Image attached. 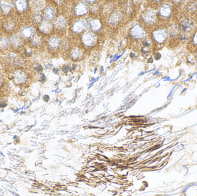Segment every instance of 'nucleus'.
Returning a JSON list of instances; mask_svg holds the SVG:
<instances>
[{
  "instance_id": "14",
  "label": "nucleus",
  "mask_w": 197,
  "mask_h": 196,
  "mask_svg": "<svg viewBox=\"0 0 197 196\" xmlns=\"http://www.w3.org/2000/svg\"><path fill=\"white\" fill-rule=\"evenodd\" d=\"M81 55V52L78 50H73L72 52V56L73 57V59H78L79 56Z\"/></svg>"
},
{
  "instance_id": "6",
  "label": "nucleus",
  "mask_w": 197,
  "mask_h": 196,
  "mask_svg": "<svg viewBox=\"0 0 197 196\" xmlns=\"http://www.w3.org/2000/svg\"><path fill=\"white\" fill-rule=\"evenodd\" d=\"M52 29V26L50 23H44L42 24V26L40 27V29L42 32L47 33H49Z\"/></svg>"
},
{
  "instance_id": "12",
  "label": "nucleus",
  "mask_w": 197,
  "mask_h": 196,
  "mask_svg": "<svg viewBox=\"0 0 197 196\" xmlns=\"http://www.w3.org/2000/svg\"><path fill=\"white\" fill-rule=\"evenodd\" d=\"M59 40L55 38H52L49 40L50 46L54 48H57L58 47V46L59 45Z\"/></svg>"
},
{
  "instance_id": "16",
  "label": "nucleus",
  "mask_w": 197,
  "mask_h": 196,
  "mask_svg": "<svg viewBox=\"0 0 197 196\" xmlns=\"http://www.w3.org/2000/svg\"><path fill=\"white\" fill-rule=\"evenodd\" d=\"M7 46V41L5 39H3L0 41V47H5Z\"/></svg>"
},
{
  "instance_id": "1",
  "label": "nucleus",
  "mask_w": 197,
  "mask_h": 196,
  "mask_svg": "<svg viewBox=\"0 0 197 196\" xmlns=\"http://www.w3.org/2000/svg\"><path fill=\"white\" fill-rule=\"evenodd\" d=\"M82 40L84 44L87 46H92L95 43L96 38L93 35L90 33H87L84 35Z\"/></svg>"
},
{
  "instance_id": "13",
  "label": "nucleus",
  "mask_w": 197,
  "mask_h": 196,
  "mask_svg": "<svg viewBox=\"0 0 197 196\" xmlns=\"http://www.w3.org/2000/svg\"><path fill=\"white\" fill-rule=\"evenodd\" d=\"M91 25L94 30H97L100 27V24L98 20H92L91 21Z\"/></svg>"
},
{
  "instance_id": "9",
  "label": "nucleus",
  "mask_w": 197,
  "mask_h": 196,
  "mask_svg": "<svg viewBox=\"0 0 197 196\" xmlns=\"http://www.w3.org/2000/svg\"><path fill=\"white\" fill-rule=\"evenodd\" d=\"M34 29L30 27H26L24 28L23 30L22 31L23 35L27 38L31 37L34 34Z\"/></svg>"
},
{
  "instance_id": "17",
  "label": "nucleus",
  "mask_w": 197,
  "mask_h": 196,
  "mask_svg": "<svg viewBox=\"0 0 197 196\" xmlns=\"http://www.w3.org/2000/svg\"><path fill=\"white\" fill-rule=\"evenodd\" d=\"M2 79H1V78H0V85H1V83H2Z\"/></svg>"
},
{
  "instance_id": "11",
  "label": "nucleus",
  "mask_w": 197,
  "mask_h": 196,
  "mask_svg": "<svg viewBox=\"0 0 197 196\" xmlns=\"http://www.w3.org/2000/svg\"><path fill=\"white\" fill-rule=\"evenodd\" d=\"M120 14L119 13H115L112 15V16L110 19V23L112 24H116L120 19Z\"/></svg>"
},
{
  "instance_id": "4",
  "label": "nucleus",
  "mask_w": 197,
  "mask_h": 196,
  "mask_svg": "<svg viewBox=\"0 0 197 196\" xmlns=\"http://www.w3.org/2000/svg\"><path fill=\"white\" fill-rule=\"evenodd\" d=\"M15 80L16 81L17 83H21L25 81L26 79V77L24 74V73H23L21 71H17L16 73L15 74Z\"/></svg>"
},
{
  "instance_id": "10",
  "label": "nucleus",
  "mask_w": 197,
  "mask_h": 196,
  "mask_svg": "<svg viewBox=\"0 0 197 196\" xmlns=\"http://www.w3.org/2000/svg\"><path fill=\"white\" fill-rule=\"evenodd\" d=\"M16 6L19 11H23L27 8L26 1H19L16 3Z\"/></svg>"
},
{
  "instance_id": "5",
  "label": "nucleus",
  "mask_w": 197,
  "mask_h": 196,
  "mask_svg": "<svg viewBox=\"0 0 197 196\" xmlns=\"http://www.w3.org/2000/svg\"><path fill=\"white\" fill-rule=\"evenodd\" d=\"M132 34L135 38H141L143 36V31L140 26H135L132 30Z\"/></svg>"
},
{
  "instance_id": "7",
  "label": "nucleus",
  "mask_w": 197,
  "mask_h": 196,
  "mask_svg": "<svg viewBox=\"0 0 197 196\" xmlns=\"http://www.w3.org/2000/svg\"><path fill=\"white\" fill-rule=\"evenodd\" d=\"M44 15L47 20H52L54 16V12L51 8H47L44 12Z\"/></svg>"
},
{
  "instance_id": "2",
  "label": "nucleus",
  "mask_w": 197,
  "mask_h": 196,
  "mask_svg": "<svg viewBox=\"0 0 197 196\" xmlns=\"http://www.w3.org/2000/svg\"><path fill=\"white\" fill-rule=\"evenodd\" d=\"M87 27V24L84 21H77L73 26V29L77 32H80Z\"/></svg>"
},
{
  "instance_id": "3",
  "label": "nucleus",
  "mask_w": 197,
  "mask_h": 196,
  "mask_svg": "<svg viewBox=\"0 0 197 196\" xmlns=\"http://www.w3.org/2000/svg\"><path fill=\"white\" fill-rule=\"evenodd\" d=\"M87 11H88L87 6L82 3L79 4L76 8V12L78 15L84 14L87 12Z\"/></svg>"
},
{
  "instance_id": "15",
  "label": "nucleus",
  "mask_w": 197,
  "mask_h": 196,
  "mask_svg": "<svg viewBox=\"0 0 197 196\" xmlns=\"http://www.w3.org/2000/svg\"><path fill=\"white\" fill-rule=\"evenodd\" d=\"M2 9L4 10V11H5L6 13L8 12L9 11V10L11 9V6L9 5L8 4H2Z\"/></svg>"
},
{
  "instance_id": "8",
  "label": "nucleus",
  "mask_w": 197,
  "mask_h": 196,
  "mask_svg": "<svg viewBox=\"0 0 197 196\" xmlns=\"http://www.w3.org/2000/svg\"><path fill=\"white\" fill-rule=\"evenodd\" d=\"M55 26L59 29H64L66 26V23L65 19L62 17H59L55 22Z\"/></svg>"
}]
</instances>
